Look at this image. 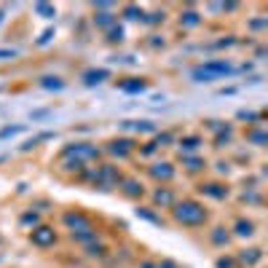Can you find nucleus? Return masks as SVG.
<instances>
[{
	"mask_svg": "<svg viewBox=\"0 0 268 268\" xmlns=\"http://www.w3.org/2000/svg\"><path fill=\"white\" fill-rule=\"evenodd\" d=\"M174 220L182 225H201L207 220V212L201 204H196V201H182V204L174 207Z\"/></svg>",
	"mask_w": 268,
	"mask_h": 268,
	"instance_id": "f257e3e1",
	"label": "nucleus"
},
{
	"mask_svg": "<svg viewBox=\"0 0 268 268\" xmlns=\"http://www.w3.org/2000/svg\"><path fill=\"white\" fill-rule=\"evenodd\" d=\"M225 73H231V64L228 62H207L204 67L196 70L193 78L196 81H201V78H204V81H212L214 75H225Z\"/></svg>",
	"mask_w": 268,
	"mask_h": 268,
	"instance_id": "f03ea898",
	"label": "nucleus"
},
{
	"mask_svg": "<svg viewBox=\"0 0 268 268\" xmlns=\"http://www.w3.org/2000/svg\"><path fill=\"white\" fill-rule=\"evenodd\" d=\"M54 241H56L54 228L41 225V228H35V231H32V244H35V247H51Z\"/></svg>",
	"mask_w": 268,
	"mask_h": 268,
	"instance_id": "7ed1b4c3",
	"label": "nucleus"
},
{
	"mask_svg": "<svg viewBox=\"0 0 268 268\" xmlns=\"http://www.w3.org/2000/svg\"><path fill=\"white\" fill-rule=\"evenodd\" d=\"M64 225L70 228L73 233H83V231H91V223H89V217H83V214H64Z\"/></svg>",
	"mask_w": 268,
	"mask_h": 268,
	"instance_id": "20e7f679",
	"label": "nucleus"
},
{
	"mask_svg": "<svg viewBox=\"0 0 268 268\" xmlns=\"http://www.w3.org/2000/svg\"><path fill=\"white\" fill-rule=\"evenodd\" d=\"M83 78H86L89 86H94V83H102L105 78H107V70H89V73L83 75Z\"/></svg>",
	"mask_w": 268,
	"mask_h": 268,
	"instance_id": "39448f33",
	"label": "nucleus"
},
{
	"mask_svg": "<svg viewBox=\"0 0 268 268\" xmlns=\"http://www.w3.org/2000/svg\"><path fill=\"white\" fill-rule=\"evenodd\" d=\"M263 258V255H260V250H244V255H241V263H247V266H255L258 263V260Z\"/></svg>",
	"mask_w": 268,
	"mask_h": 268,
	"instance_id": "423d86ee",
	"label": "nucleus"
},
{
	"mask_svg": "<svg viewBox=\"0 0 268 268\" xmlns=\"http://www.w3.org/2000/svg\"><path fill=\"white\" fill-rule=\"evenodd\" d=\"M236 233H239V236H252L255 225L250 223V220H239V223H236Z\"/></svg>",
	"mask_w": 268,
	"mask_h": 268,
	"instance_id": "0eeeda50",
	"label": "nucleus"
},
{
	"mask_svg": "<svg viewBox=\"0 0 268 268\" xmlns=\"http://www.w3.org/2000/svg\"><path fill=\"white\" fill-rule=\"evenodd\" d=\"M172 166H169V164H159V166H153V177H164V180H169V177H172Z\"/></svg>",
	"mask_w": 268,
	"mask_h": 268,
	"instance_id": "6e6552de",
	"label": "nucleus"
},
{
	"mask_svg": "<svg viewBox=\"0 0 268 268\" xmlns=\"http://www.w3.org/2000/svg\"><path fill=\"white\" fill-rule=\"evenodd\" d=\"M153 199H156V204H161V207H169V204H172V193H169V191H156V196H153Z\"/></svg>",
	"mask_w": 268,
	"mask_h": 268,
	"instance_id": "1a4fd4ad",
	"label": "nucleus"
},
{
	"mask_svg": "<svg viewBox=\"0 0 268 268\" xmlns=\"http://www.w3.org/2000/svg\"><path fill=\"white\" fill-rule=\"evenodd\" d=\"M126 196H142V185H137L134 180L126 182Z\"/></svg>",
	"mask_w": 268,
	"mask_h": 268,
	"instance_id": "9d476101",
	"label": "nucleus"
},
{
	"mask_svg": "<svg viewBox=\"0 0 268 268\" xmlns=\"http://www.w3.org/2000/svg\"><path fill=\"white\" fill-rule=\"evenodd\" d=\"M129 145H132V142H126V140H121V142H113V148H110V150H113V153H126V150H129Z\"/></svg>",
	"mask_w": 268,
	"mask_h": 268,
	"instance_id": "9b49d317",
	"label": "nucleus"
},
{
	"mask_svg": "<svg viewBox=\"0 0 268 268\" xmlns=\"http://www.w3.org/2000/svg\"><path fill=\"white\" fill-rule=\"evenodd\" d=\"M43 86H46V89H62L64 83L59 81V78H43Z\"/></svg>",
	"mask_w": 268,
	"mask_h": 268,
	"instance_id": "f8f14e48",
	"label": "nucleus"
},
{
	"mask_svg": "<svg viewBox=\"0 0 268 268\" xmlns=\"http://www.w3.org/2000/svg\"><path fill=\"white\" fill-rule=\"evenodd\" d=\"M121 89H123V91H142V89H145V83H142V81H134V83H121Z\"/></svg>",
	"mask_w": 268,
	"mask_h": 268,
	"instance_id": "ddd939ff",
	"label": "nucleus"
},
{
	"mask_svg": "<svg viewBox=\"0 0 268 268\" xmlns=\"http://www.w3.org/2000/svg\"><path fill=\"white\" fill-rule=\"evenodd\" d=\"M204 191H207L209 196H214V199H223V196L228 193V191H220V185H207Z\"/></svg>",
	"mask_w": 268,
	"mask_h": 268,
	"instance_id": "4468645a",
	"label": "nucleus"
},
{
	"mask_svg": "<svg viewBox=\"0 0 268 268\" xmlns=\"http://www.w3.org/2000/svg\"><path fill=\"white\" fill-rule=\"evenodd\" d=\"M212 241H214V244H225V241H228V233H223V228H217V231L212 233Z\"/></svg>",
	"mask_w": 268,
	"mask_h": 268,
	"instance_id": "2eb2a0df",
	"label": "nucleus"
},
{
	"mask_svg": "<svg viewBox=\"0 0 268 268\" xmlns=\"http://www.w3.org/2000/svg\"><path fill=\"white\" fill-rule=\"evenodd\" d=\"M35 11H38V14H43L46 19H51V16H54V8H51V5H35Z\"/></svg>",
	"mask_w": 268,
	"mask_h": 268,
	"instance_id": "dca6fc26",
	"label": "nucleus"
},
{
	"mask_svg": "<svg viewBox=\"0 0 268 268\" xmlns=\"http://www.w3.org/2000/svg\"><path fill=\"white\" fill-rule=\"evenodd\" d=\"M217 268H239V266H236V260H233V258H220Z\"/></svg>",
	"mask_w": 268,
	"mask_h": 268,
	"instance_id": "f3484780",
	"label": "nucleus"
},
{
	"mask_svg": "<svg viewBox=\"0 0 268 268\" xmlns=\"http://www.w3.org/2000/svg\"><path fill=\"white\" fill-rule=\"evenodd\" d=\"M196 145H199V140H193V137H191V140H185V142H182V148H185V150H193Z\"/></svg>",
	"mask_w": 268,
	"mask_h": 268,
	"instance_id": "a211bd4d",
	"label": "nucleus"
},
{
	"mask_svg": "<svg viewBox=\"0 0 268 268\" xmlns=\"http://www.w3.org/2000/svg\"><path fill=\"white\" fill-rule=\"evenodd\" d=\"M22 223H38V214H24Z\"/></svg>",
	"mask_w": 268,
	"mask_h": 268,
	"instance_id": "6ab92c4d",
	"label": "nucleus"
},
{
	"mask_svg": "<svg viewBox=\"0 0 268 268\" xmlns=\"http://www.w3.org/2000/svg\"><path fill=\"white\" fill-rule=\"evenodd\" d=\"M89 255H105V247H89Z\"/></svg>",
	"mask_w": 268,
	"mask_h": 268,
	"instance_id": "aec40b11",
	"label": "nucleus"
},
{
	"mask_svg": "<svg viewBox=\"0 0 268 268\" xmlns=\"http://www.w3.org/2000/svg\"><path fill=\"white\" fill-rule=\"evenodd\" d=\"M19 132V126H14V129H3V132H0V137H8V134H16Z\"/></svg>",
	"mask_w": 268,
	"mask_h": 268,
	"instance_id": "412c9836",
	"label": "nucleus"
},
{
	"mask_svg": "<svg viewBox=\"0 0 268 268\" xmlns=\"http://www.w3.org/2000/svg\"><path fill=\"white\" fill-rule=\"evenodd\" d=\"M100 16V24H110V14H97Z\"/></svg>",
	"mask_w": 268,
	"mask_h": 268,
	"instance_id": "4be33fe9",
	"label": "nucleus"
},
{
	"mask_svg": "<svg viewBox=\"0 0 268 268\" xmlns=\"http://www.w3.org/2000/svg\"><path fill=\"white\" fill-rule=\"evenodd\" d=\"M159 268H174V263H169V260H166V263H161Z\"/></svg>",
	"mask_w": 268,
	"mask_h": 268,
	"instance_id": "5701e85b",
	"label": "nucleus"
}]
</instances>
